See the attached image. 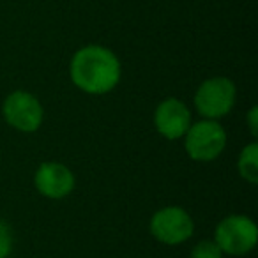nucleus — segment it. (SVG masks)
<instances>
[{
    "instance_id": "1",
    "label": "nucleus",
    "mask_w": 258,
    "mask_h": 258,
    "mask_svg": "<svg viewBox=\"0 0 258 258\" xmlns=\"http://www.w3.org/2000/svg\"><path fill=\"white\" fill-rule=\"evenodd\" d=\"M122 66L118 57L106 46L87 44L73 55L69 62L71 82L82 92L103 96L118 85Z\"/></svg>"
},
{
    "instance_id": "2",
    "label": "nucleus",
    "mask_w": 258,
    "mask_h": 258,
    "mask_svg": "<svg viewBox=\"0 0 258 258\" xmlns=\"http://www.w3.org/2000/svg\"><path fill=\"white\" fill-rule=\"evenodd\" d=\"M184 149L193 161L209 163L221 156L226 147V131L218 120L202 118L191 122L184 135Z\"/></svg>"
},
{
    "instance_id": "3",
    "label": "nucleus",
    "mask_w": 258,
    "mask_h": 258,
    "mask_svg": "<svg viewBox=\"0 0 258 258\" xmlns=\"http://www.w3.org/2000/svg\"><path fill=\"white\" fill-rule=\"evenodd\" d=\"M258 240V226L249 216L230 214L218 223L214 232V242L223 254L242 256L254 249Z\"/></svg>"
},
{
    "instance_id": "4",
    "label": "nucleus",
    "mask_w": 258,
    "mask_h": 258,
    "mask_svg": "<svg viewBox=\"0 0 258 258\" xmlns=\"http://www.w3.org/2000/svg\"><path fill=\"white\" fill-rule=\"evenodd\" d=\"M235 83L226 76H212L202 82L195 92V108L204 118L218 120L232 111L235 106Z\"/></svg>"
},
{
    "instance_id": "5",
    "label": "nucleus",
    "mask_w": 258,
    "mask_h": 258,
    "mask_svg": "<svg viewBox=\"0 0 258 258\" xmlns=\"http://www.w3.org/2000/svg\"><path fill=\"white\" fill-rule=\"evenodd\" d=\"M6 122L20 133H36L44 120L41 101L27 90H13L2 104Z\"/></svg>"
},
{
    "instance_id": "6",
    "label": "nucleus",
    "mask_w": 258,
    "mask_h": 258,
    "mask_svg": "<svg viewBox=\"0 0 258 258\" xmlns=\"http://www.w3.org/2000/svg\"><path fill=\"white\" fill-rule=\"evenodd\" d=\"M149 228H151L152 237L161 244L177 246L191 239L195 232V223L186 209L168 205L152 214Z\"/></svg>"
},
{
    "instance_id": "7",
    "label": "nucleus",
    "mask_w": 258,
    "mask_h": 258,
    "mask_svg": "<svg viewBox=\"0 0 258 258\" xmlns=\"http://www.w3.org/2000/svg\"><path fill=\"white\" fill-rule=\"evenodd\" d=\"M154 127L166 140H179L191 125V111L184 101L166 97L154 110Z\"/></svg>"
},
{
    "instance_id": "8",
    "label": "nucleus",
    "mask_w": 258,
    "mask_h": 258,
    "mask_svg": "<svg viewBox=\"0 0 258 258\" xmlns=\"http://www.w3.org/2000/svg\"><path fill=\"white\" fill-rule=\"evenodd\" d=\"M34 184L43 197L50 200H60L73 193L76 180L69 166L58 161H44L36 170Z\"/></svg>"
},
{
    "instance_id": "9",
    "label": "nucleus",
    "mask_w": 258,
    "mask_h": 258,
    "mask_svg": "<svg viewBox=\"0 0 258 258\" xmlns=\"http://www.w3.org/2000/svg\"><path fill=\"white\" fill-rule=\"evenodd\" d=\"M237 170L239 175L249 184L258 182V144L251 142L249 145L240 151L239 159H237Z\"/></svg>"
},
{
    "instance_id": "10",
    "label": "nucleus",
    "mask_w": 258,
    "mask_h": 258,
    "mask_svg": "<svg viewBox=\"0 0 258 258\" xmlns=\"http://www.w3.org/2000/svg\"><path fill=\"white\" fill-rule=\"evenodd\" d=\"M191 258H223V251L214 240H200L191 249Z\"/></svg>"
},
{
    "instance_id": "11",
    "label": "nucleus",
    "mask_w": 258,
    "mask_h": 258,
    "mask_svg": "<svg viewBox=\"0 0 258 258\" xmlns=\"http://www.w3.org/2000/svg\"><path fill=\"white\" fill-rule=\"evenodd\" d=\"M13 251V230L0 218V258H8Z\"/></svg>"
},
{
    "instance_id": "12",
    "label": "nucleus",
    "mask_w": 258,
    "mask_h": 258,
    "mask_svg": "<svg viewBox=\"0 0 258 258\" xmlns=\"http://www.w3.org/2000/svg\"><path fill=\"white\" fill-rule=\"evenodd\" d=\"M256 120H258V108L253 106L247 113V124H249V129H251V135L256 137L258 135V125H256Z\"/></svg>"
}]
</instances>
